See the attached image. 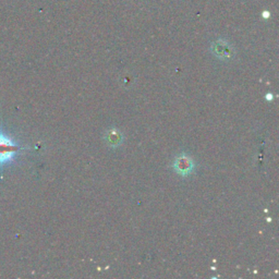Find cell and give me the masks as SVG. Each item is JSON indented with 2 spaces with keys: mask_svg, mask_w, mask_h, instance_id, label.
Returning a JSON list of instances; mask_svg holds the SVG:
<instances>
[{
  "mask_svg": "<svg viewBox=\"0 0 279 279\" xmlns=\"http://www.w3.org/2000/svg\"><path fill=\"white\" fill-rule=\"evenodd\" d=\"M21 147L9 137L3 131H0V167L10 163Z\"/></svg>",
  "mask_w": 279,
  "mask_h": 279,
  "instance_id": "obj_1",
  "label": "cell"
},
{
  "mask_svg": "<svg viewBox=\"0 0 279 279\" xmlns=\"http://www.w3.org/2000/svg\"><path fill=\"white\" fill-rule=\"evenodd\" d=\"M107 141L110 142L112 145H116L117 143H119L121 141V136L120 134L117 132V131H111V132L108 133V136H107Z\"/></svg>",
  "mask_w": 279,
  "mask_h": 279,
  "instance_id": "obj_3",
  "label": "cell"
},
{
  "mask_svg": "<svg viewBox=\"0 0 279 279\" xmlns=\"http://www.w3.org/2000/svg\"><path fill=\"white\" fill-rule=\"evenodd\" d=\"M192 168H193V164H192V161L189 157L181 156L178 157L176 162H174V169L181 174L189 173L192 170Z\"/></svg>",
  "mask_w": 279,
  "mask_h": 279,
  "instance_id": "obj_2",
  "label": "cell"
}]
</instances>
